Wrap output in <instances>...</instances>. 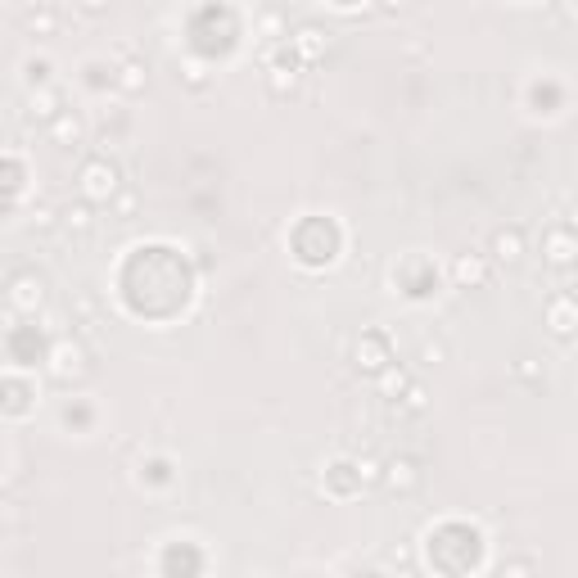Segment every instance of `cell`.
<instances>
[{"instance_id": "obj_3", "label": "cell", "mask_w": 578, "mask_h": 578, "mask_svg": "<svg viewBox=\"0 0 578 578\" xmlns=\"http://www.w3.org/2000/svg\"><path fill=\"white\" fill-rule=\"evenodd\" d=\"M50 361H54V367H50V376L59 380V384H72V380H82L87 376V348L82 343H54L50 348Z\"/></svg>"}, {"instance_id": "obj_16", "label": "cell", "mask_w": 578, "mask_h": 578, "mask_svg": "<svg viewBox=\"0 0 578 578\" xmlns=\"http://www.w3.org/2000/svg\"><path fill=\"white\" fill-rule=\"evenodd\" d=\"M321 28H299V37H294V50H299V59H317L321 54Z\"/></svg>"}, {"instance_id": "obj_2", "label": "cell", "mask_w": 578, "mask_h": 578, "mask_svg": "<svg viewBox=\"0 0 578 578\" xmlns=\"http://www.w3.org/2000/svg\"><path fill=\"white\" fill-rule=\"evenodd\" d=\"M352 367H357V371H367V376H384V371L393 367L389 339H384L380 330H367V334L357 339V348H352Z\"/></svg>"}, {"instance_id": "obj_19", "label": "cell", "mask_w": 578, "mask_h": 578, "mask_svg": "<svg viewBox=\"0 0 578 578\" xmlns=\"http://www.w3.org/2000/svg\"><path fill=\"white\" fill-rule=\"evenodd\" d=\"M23 82L45 91V82H50V63H45V59H28V63H23Z\"/></svg>"}, {"instance_id": "obj_10", "label": "cell", "mask_w": 578, "mask_h": 578, "mask_svg": "<svg viewBox=\"0 0 578 578\" xmlns=\"http://www.w3.org/2000/svg\"><path fill=\"white\" fill-rule=\"evenodd\" d=\"M82 136H87V127H82V118L72 113V109H63V113L50 122V140L59 144V150H72V144H82Z\"/></svg>"}, {"instance_id": "obj_7", "label": "cell", "mask_w": 578, "mask_h": 578, "mask_svg": "<svg viewBox=\"0 0 578 578\" xmlns=\"http://www.w3.org/2000/svg\"><path fill=\"white\" fill-rule=\"evenodd\" d=\"M41 303H45V280H41V276L23 271V276L10 280V308H14V312H37Z\"/></svg>"}, {"instance_id": "obj_8", "label": "cell", "mask_w": 578, "mask_h": 578, "mask_svg": "<svg viewBox=\"0 0 578 578\" xmlns=\"http://www.w3.org/2000/svg\"><path fill=\"white\" fill-rule=\"evenodd\" d=\"M380 483H384L389 492H402V497H407V492L420 488V466H416L411 457H393V461L384 466V479H380Z\"/></svg>"}, {"instance_id": "obj_21", "label": "cell", "mask_w": 578, "mask_h": 578, "mask_svg": "<svg viewBox=\"0 0 578 578\" xmlns=\"http://www.w3.org/2000/svg\"><path fill=\"white\" fill-rule=\"evenodd\" d=\"M357 475H361V483H380V479H384V466H380L376 457H361V461H357Z\"/></svg>"}, {"instance_id": "obj_12", "label": "cell", "mask_w": 578, "mask_h": 578, "mask_svg": "<svg viewBox=\"0 0 578 578\" xmlns=\"http://www.w3.org/2000/svg\"><path fill=\"white\" fill-rule=\"evenodd\" d=\"M63 113V95L59 91H32V109H28V118H41V122H54Z\"/></svg>"}, {"instance_id": "obj_23", "label": "cell", "mask_w": 578, "mask_h": 578, "mask_svg": "<svg viewBox=\"0 0 578 578\" xmlns=\"http://www.w3.org/2000/svg\"><path fill=\"white\" fill-rule=\"evenodd\" d=\"M113 212H118V217H131V212H136V190H122V194L113 199Z\"/></svg>"}, {"instance_id": "obj_9", "label": "cell", "mask_w": 578, "mask_h": 578, "mask_svg": "<svg viewBox=\"0 0 578 578\" xmlns=\"http://www.w3.org/2000/svg\"><path fill=\"white\" fill-rule=\"evenodd\" d=\"M452 276H457L461 289H483L488 276H492V267H488V258H479V253H461L457 267H452Z\"/></svg>"}, {"instance_id": "obj_25", "label": "cell", "mask_w": 578, "mask_h": 578, "mask_svg": "<svg viewBox=\"0 0 578 578\" xmlns=\"http://www.w3.org/2000/svg\"><path fill=\"white\" fill-rule=\"evenodd\" d=\"M565 227L578 235V203H569V212H565Z\"/></svg>"}, {"instance_id": "obj_15", "label": "cell", "mask_w": 578, "mask_h": 578, "mask_svg": "<svg viewBox=\"0 0 578 578\" xmlns=\"http://www.w3.org/2000/svg\"><path fill=\"white\" fill-rule=\"evenodd\" d=\"M407 389H411V380H407V371H398V367H389V371L380 376V393H384V398H398V402H402V398H407Z\"/></svg>"}, {"instance_id": "obj_18", "label": "cell", "mask_w": 578, "mask_h": 578, "mask_svg": "<svg viewBox=\"0 0 578 578\" xmlns=\"http://www.w3.org/2000/svg\"><path fill=\"white\" fill-rule=\"evenodd\" d=\"M516 376H520L524 384H542V380H547V367H542L538 357H520V361H516Z\"/></svg>"}, {"instance_id": "obj_20", "label": "cell", "mask_w": 578, "mask_h": 578, "mask_svg": "<svg viewBox=\"0 0 578 578\" xmlns=\"http://www.w3.org/2000/svg\"><path fill=\"white\" fill-rule=\"evenodd\" d=\"M54 222H59V217H54V208H50V203H37V208L28 212V227H37V231H50Z\"/></svg>"}, {"instance_id": "obj_22", "label": "cell", "mask_w": 578, "mask_h": 578, "mask_svg": "<svg viewBox=\"0 0 578 578\" xmlns=\"http://www.w3.org/2000/svg\"><path fill=\"white\" fill-rule=\"evenodd\" d=\"M439 361H448V348H443L439 339H429V343L420 348V367H439Z\"/></svg>"}, {"instance_id": "obj_6", "label": "cell", "mask_w": 578, "mask_h": 578, "mask_svg": "<svg viewBox=\"0 0 578 578\" xmlns=\"http://www.w3.org/2000/svg\"><path fill=\"white\" fill-rule=\"evenodd\" d=\"M524 249H529L524 227H501V231H492V262L520 267V262H524Z\"/></svg>"}, {"instance_id": "obj_17", "label": "cell", "mask_w": 578, "mask_h": 578, "mask_svg": "<svg viewBox=\"0 0 578 578\" xmlns=\"http://www.w3.org/2000/svg\"><path fill=\"white\" fill-rule=\"evenodd\" d=\"M497 578H538V565H533V556H511L497 569Z\"/></svg>"}, {"instance_id": "obj_11", "label": "cell", "mask_w": 578, "mask_h": 578, "mask_svg": "<svg viewBox=\"0 0 578 578\" xmlns=\"http://www.w3.org/2000/svg\"><path fill=\"white\" fill-rule=\"evenodd\" d=\"M144 87H150V63H144V59H127V63L118 68V91L136 95V91H144Z\"/></svg>"}, {"instance_id": "obj_4", "label": "cell", "mask_w": 578, "mask_h": 578, "mask_svg": "<svg viewBox=\"0 0 578 578\" xmlns=\"http://www.w3.org/2000/svg\"><path fill=\"white\" fill-rule=\"evenodd\" d=\"M542 249H547V262H551L556 271H574V267H578V235H574L565 222L542 235Z\"/></svg>"}, {"instance_id": "obj_14", "label": "cell", "mask_w": 578, "mask_h": 578, "mask_svg": "<svg viewBox=\"0 0 578 578\" xmlns=\"http://www.w3.org/2000/svg\"><path fill=\"white\" fill-rule=\"evenodd\" d=\"M59 222H63L68 231L87 235V231H91V222H95V217H91V203H87V199H82V203H68V208L59 212Z\"/></svg>"}, {"instance_id": "obj_26", "label": "cell", "mask_w": 578, "mask_h": 578, "mask_svg": "<svg viewBox=\"0 0 578 578\" xmlns=\"http://www.w3.org/2000/svg\"><path fill=\"white\" fill-rule=\"evenodd\" d=\"M569 294L578 299V267H574V276H569Z\"/></svg>"}, {"instance_id": "obj_1", "label": "cell", "mask_w": 578, "mask_h": 578, "mask_svg": "<svg viewBox=\"0 0 578 578\" xmlns=\"http://www.w3.org/2000/svg\"><path fill=\"white\" fill-rule=\"evenodd\" d=\"M82 199L87 203H113L118 194H122V168L113 163V159H104V154H91L87 163H82Z\"/></svg>"}, {"instance_id": "obj_24", "label": "cell", "mask_w": 578, "mask_h": 578, "mask_svg": "<svg viewBox=\"0 0 578 578\" xmlns=\"http://www.w3.org/2000/svg\"><path fill=\"white\" fill-rule=\"evenodd\" d=\"M402 402H407V411H425V402H429V393H425V389H420V384H411V389H407V398H402Z\"/></svg>"}, {"instance_id": "obj_5", "label": "cell", "mask_w": 578, "mask_h": 578, "mask_svg": "<svg viewBox=\"0 0 578 578\" xmlns=\"http://www.w3.org/2000/svg\"><path fill=\"white\" fill-rule=\"evenodd\" d=\"M547 326L556 339H574L578 334V299L569 294V289H560V294L547 299Z\"/></svg>"}, {"instance_id": "obj_13", "label": "cell", "mask_w": 578, "mask_h": 578, "mask_svg": "<svg viewBox=\"0 0 578 578\" xmlns=\"http://www.w3.org/2000/svg\"><path fill=\"white\" fill-rule=\"evenodd\" d=\"M23 28H28L32 37H54V28H59V14H54L50 5H41V10H23Z\"/></svg>"}]
</instances>
